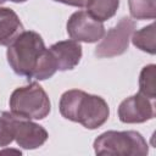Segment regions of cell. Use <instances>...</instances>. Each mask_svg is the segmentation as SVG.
<instances>
[{
	"instance_id": "cell-1",
	"label": "cell",
	"mask_w": 156,
	"mask_h": 156,
	"mask_svg": "<svg viewBox=\"0 0 156 156\" xmlns=\"http://www.w3.org/2000/svg\"><path fill=\"white\" fill-rule=\"evenodd\" d=\"M63 118L80 123L87 129H96L105 124L110 116V107L104 98L79 89L65 91L58 102Z\"/></svg>"
},
{
	"instance_id": "cell-2",
	"label": "cell",
	"mask_w": 156,
	"mask_h": 156,
	"mask_svg": "<svg viewBox=\"0 0 156 156\" xmlns=\"http://www.w3.org/2000/svg\"><path fill=\"white\" fill-rule=\"evenodd\" d=\"M45 51L46 48L41 35L34 30H26L9 45L6 51L7 62L16 74L27 77L28 80L34 79Z\"/></svg>"
},
{
	"instance_id": "cell-3",
	"label": "cell",
	"mask_w": 156,
	"mask_h": 156,
	"mask_svg": "<svg viewBox=\"0 0 156 156\" xmlns=\"http://www.w3.org/2000/svg\"><path fill=\"white\" fill-rule=\"evenodd\" d=\"M96 155L108 156H145L149 145L144 136L136 130H107L94 140Z\"/></svg>"
},
{
	"instance_id": "cell-4",
	"label": "cell",
	"mask_w": 156,
	"mask_h": 156,
	"mask_svg": "<svg viewBox=\"0 0 156 156\" xmlns=\"http://www.w3.org/2000/svg\"><path fill=\"white\" fill-rule=\"evenodd\" d=\"M10 110L18 117L27 119H44L51 111V102L38 83L16 88L9 100Z\"/></svg>"
},
{
	"instance_id": "cell-5",
	"label": "cell",
	"mask_w": 156,
	"mask_h": 156,
	"mask_svg": "<svg viewBox=\"0 0 156 156\" xmlns=\"http://www.w3.org/2000/svg\"><path fill=\"white\" fill-rule=\"evenodd\" d=\"M135 30V22L129 17H122L116 26L110 28L95 48V56L99 58L115 57L124 54L129 46V40Z\"/></svg>"
},
{
	"instance_id": "cell-6",
	"label": "cell",
	"mask_w": 156,
	"mask_h": 156,
	"mask_svg": "<svg viewBox=\"0 0 156 156\" xmlns=\"http://www.w3.org/2000/svg\"><path fill=\"white\" fill-rule=\"evenodd\" d=\"M67 33L71 39L83 43H96L105 35L102 22L93 18L87 11L73 12L67 21Z\"/></svg>"
},
{
	"instance_id": "cell-7",
	"label": "cell",
	"mask_w": 156,
	"mask_h": 156,
	"mask_svg": "<svg viewBox=\"0 0 156 156\" xmlns=\"http://www.w3.org/2000/svg\"><path fill=\"white\" fill-rule=\"evenodd\" d=\"M117 112L119 121L123 123H144L155 117V105L149 98L136 93L124 99Z\"/></svg>"
},
{
	"instance_id": "cell-8",
	"label": "cell",
	"mask_w": 156,
	"mask_h": 156,
	"mask_svg": "<svg viewBox=\"0 0 156 156\" xmlns=\"http://www.w3.org/2000/svg\"><path fill=\"white\" fill-rule=\"evenodd\" d=\"M48 138L49 134L43 126L17 116L13 129V140H16L20 147L26 150L38 149L48 140Z\"/></svg>"
},
{
	"instance_id": "cell-9",
	"label": "cell",
	"mask_w": 156,
	"mask_h": 156,
	"mask_svg": "<svg viewBox=\"0 0 156 156\" xmlns=\"http://www.w3.org/2000/svg\"><path fill=\"white\" fill-rule=\"evenodd\" d=\"M49 51L55 60L57 71L73 69L82 58V45L73 39L57 41L49 48Z\"/></svg>"
},
{
	"instance_id": "cell-10",
	"label": "cell",
	"mask_w": 156,
	"mask_h": 156,
	"mask_svg": "<svg viewBox=\"0 0 156 156\" xmlns=\"http://www.w3.org/2000/svg\"><path fill=\"white\" fill-rule=\"evenodd\" d=\"M23 24L18 15L10 7H0V45L9 46L23 33Z\"/></svg>"
},
{
	"instance_id": "cell-11",
	"label": "cell",
	"mask_w": 156,
	"mask_h": 156,
	"mask_svg": "<svg viewBox=\"0 0 156 156\" xmlns=\"http://www.w3.org/2000/svg\"><path fill=\"white\" fill-rule=\"evenodd\" d=\"M87 12L95 20L104 22L113 17L118 10L119 0H88Z\"/></svg>"
},
{
	"instance_id": "cell-12",
	"label": "cell",
	"mask_w": 156,
	"mask_h": 156,
	"mask_svg": "<svg viewBox=\"0 0 156 156\" xmlns=\"http://www.w3.org/2000/svg\"><path fill=\"white\" fill-rule=\"evenodd\" d=\"M132 43L139 50L147 52L150 55H155L156 44H155V23H150L146 27L134 32L132 34Z\"/></svg>"
},
{
	"instance_id": "cell-13",
	"label": "cell",
	"mask_w": 156,
	"mask_h": 156,
	"mask_svg": "<svg viewBox=\"0 0 156 156\" xmlns=\"http://www.w3.org/2000/svg\"><path fill=\"white\" fill-rule=\"evenodd\" d=\"M139 93L150 100L156 98V66L154 63L143 67L139 76Z\"/></svg>"
},
{
	"instance_id": "cell-14",
	"label": "cell",
	"mask_w": 156,
	"mask_h": 156,
	"mask_svg": "<svg viewBox=\"0 0 156 156\" xmlns=\"http://www.w3.org/2000/svg\"><path fill=\"white\" fill-rule=\"evenodd\" d=\"M130 16L135 20H154L156 17V0H128Z\"/></svg>"
},
{
	"instance_id": "cell-15",
	"label": "cell",
	"mask_w": 156,
	"mask_h": 156,
	"mask_svg": "<svg viewBox=\"0 0 156 156\" xmlns=\"http://www.w3.org/2000/svg\"><path fill=\"white\" fill-rule=\"evenodd\" d=\"M17 116L4 111L0 113V146H7L13 141V129Z\"/></svg>"
},
{
	"instance_id": "cell-16",
	"label": "cell",
	"mask_w": 156,
	"mask_h": 156,
	"mask_svg": "<svg viewBox=\"0 0 156 156\" xmlns=\"http://www.w3.org/2000/svg\"><path fill=\"white\" fill-rule=\"evenodd\" d=\"M57 2H62L65 5H69V6H76V7H84L88 2V0H54Z\"/></svg>"
},
{
	"instance_id": "cell-17",
	"label": "cell",
	"mask_w": 156,
	"mask_h": 156,
	"mask_svg": "<svg viewBox=\"0 0 156 156\" xmlns=\"http://www.w3.org/2000/svg\"><path fill=\"white\" fill-rule=\"evenodd\" d=\"M5 1H7V0H0V5H1V4H4ZM10 1H12V2H16V4H21V2H26L27 0H10Z\"/></svg>"
}]
</instances>
